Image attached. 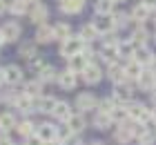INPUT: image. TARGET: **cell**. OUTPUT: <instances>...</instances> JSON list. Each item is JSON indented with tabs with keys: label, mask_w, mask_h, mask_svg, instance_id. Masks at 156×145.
Masks as SVG:
<instances>
[{
	"label": "cell",
	"mask_w": 156,
	"mask_h": 145,
	"mask_svg": "<svg viewBox=\"0 0 156 145\" xmlns=\"http://www.w3.org/2000/svg\"><path fill=\"white\" fill-rule=\"evenodd\" d=\"M94 125H96V129H101V132H107V129L114 127V121H112L109 114H101L98 112L96 118H94Z\"/></svg>",
	"instance_id": "d4e9b609"
},
{
	"label": "cell",
	"mask_w": 156,
	"mask_h": 145,
	"mask_svg": "<svg viewBox=\"0 0 156 145\" xmlns=\"http://www.w3.org/2000/svg\"><path fill=\"white\" fill-rule=\"evenodd\" d=\"M62 145H83V143H80V139H78V134H74V136H69Z\"/></svg>",
	"instance_id": "ee69618b"
},
{
	"label": "cell",
	"mask_w": 156,
	"mask_h": 145,
	"mask_svg": "<svg viewBox=\"0 0 156 145\" xmlns=\"http://www.w3.org/2000/svg\"><path fill=\"white\" fill-rule=\"evenodd\" d=\"M150 69H152V71H154V74H156V56L152 58V63H150Z\"/></svg>",
	"instance_id": "7dc6e473"
},
{
	"label": "cell",
	"mask_w": 156,
	"mask_h": 145,
	"mask_svg": "<svg viewBox=\"0 0 156 145\" xmlns=\"http://www.w3.org/2000/svg\"><path fill=\"white\" fill-rule=\"evenodd\" d=\"M87 65H89V60H87V58H85L83 54L67 58V69H69V71H74V74H83Z\"/></svg>",
	"instance_id": "7c38bea8"
},
{
	"label": "cell",
	"mask_w": 156,
	"mask_h": 145,
	"mask_svg": "<svg viewBox=\"0 0 156 145\" xmlns=\"http://www.w3.org/2000/svg\"><path fill=\"white\" fill-rule=\"evenodd\" d=\"M114 0H98V2L94 5V11L98 13V16H109L112 11H114Z\"/></svg>",
	"instance_id": "4dcf8cb0"
},
{
	"label": "cell",
	"mask_w": 156,
	"mask_h": 145,
	"mask_svg": "<svg viewBox=\"0 0 156 145\" xmlns=\"http://www.w3.org/2000/svg\"><path fill=\"white\" fill-rule=\"evenodd\" d=\"M101 58H103L107 65H114L116 58H118V47H116V45H105V47L101 49Z\"/></svg>",
	"instance_id": "f1b7e54d"
},
{
	"label": "cell",
	"mask_w": 156,
	"mask_h": 145,
	"mask_svg": "<svg viewBox=\"0 0 156 145\" xmlns=\"http://www.w3.org/2000/svg\"><path fill=\"white\" fill-rule=\"evenodd\" d=\"M20 81H23V69H20L18 65H7L5 67V83L18 85Z\"/></svg>",
	"instance_id": "2e32d148"
},
{
	"label": "cell",
	"mask_w": 156,
	"mask_h": 145,
	"mask_svg": "<svg viewBox=\"0 0 156 145\" xmlns=\"http://www.w3.org/2000/svg\"><path fill=\"white\" fill-rule=\"evenodd\" d=\"M107 78L114 85H120V83H127V76H125V67L123 65H118V63H114V65H109L107 67Z\"/></svg>",
	"instance_id": "9c48e42d"
},
{
	"label": "cell",
	"mask_w": 156,
	"mask_h": 145,
	"mask_svg": "<svg viewBox=\"0 0 156 145\" xmlns=\"http://www.w3.org/2000/svg\"><path fill=\"white\" fill-rule=\"evenodd\" d=\"M7 7H9V5H7V2H5V0H0V13H2V11L7 9Z\"/></svg>",
	"instance_id": "c3c4849f"
},
{
	"label": "cell",
	"mask_w": 156,
	"mask_h": 145,
	"mask_svg": "<svg viewBox=\"0 0 156 145\" xmlns=\"http://www.w3.org/2000/svg\"><path fill=\"white\" fill-rule=\"evenodd\" d=\"M152 121H156V105L152 107Z\"/></svg>",
	"instance_id": "f907efd6"
},
{
	"label": "cell",
	"mask_w": 156,
	"mask_h": 145,
	"mask_svg": "<svg viewBox=\"0 0 156 145\" xmlns=\"http://www.w3.org/2000/svg\"><path fill=\"white\" fill-rule=\"evenodd\" d=\"M96 107H98V98L94 94L83 92V94L76 96V110H80V114L83 112H91V110H96Z\"/></svg>",
	"instance_id": "5b68a950"
},
{
	"label": "cell",
	"mask_w": 156,
	"mask_h": 145,
	"mask_svg": "<svg viewBox=\"0 0 156 145\" xmlns=\"http://www.w3.org/2000/svg\"><path fill=\"white\" fill-rule=\"evenodd\" d=\"M147 38H150V34H147V29H145V27H140V25L134 27V31H132V42H134L136 47L147 45Z\"/></svg>",
	"instance_id": "7402d4cb"
},
{
	"label": "cell",
	"mask_w": 156,
	"mask_h": 145,
	"mask_svg": "<svg viewBox=\"0 0 156 145\" xmlns=\"http://www.w3.org/2000/svg\"><path fill=\"white\" fill-rule=\"evenodd\" d=\"M67 125L72 127V132H74V134H78V132H83V129L87 127V121H85V116L78 112V114H72V118L67 121Z\"/></svg>",
	"instance_id": "484cf974"
},
{
	"label": "cell",
	"mask_w": 156,
	"mask_h": 145,
	"mask_svg": "<svg viewBox=\"0 0 156 145\" xmlns=\"http://www.w3.org/2000/svg\"><path fill=\"white\" fill-rule=\"evenodd\" d=\"M56 103H58V100H56L54 96H38V98H34V110L42 112V114H51Z\"/></svg>",
	"instance_id": "ba28073f"
},
{
	"label": "cell",
	"mask_w": 156,
	"mask_h": 145,
	"mask_svg": "<svg viewBox=\"0 0 156 145\" xmlns=\"http://www.w3.org/2000/svg\"><path fill=\"white\" fill-rule=\"evenodd\" d=\"M91 145H105V143H91Z\"/></svg>",
	"instance_id": "11a10c76"
},
{
	"label": "cell",
	"mask_w": 156,
	"mask_h": 145,
	"mask_svg": "<svg viewBox=\"0 0 156 145\" xmlns=\"http://www.w3.org/2000/svg\"><path fill=\"white\" fill-rule=\"evenodd\" d=\"M134 52H136V45L132 42V38H127V40H120L118 42V56H123V58H134Z\"/></svg>",
	"instance_id": "4316f807"
},
{
	"label": "cell",
	"mask_w": 156,
	"mask_h": 145,
	"mask_svg": "<svg viewBox=\"0 0 156 145\" xmlns=\"http://www.w3.org/2000/svg\"><path fill=\"white\" fill-rule=\"evenodd\" d=\"M114 2H123V0H114Z\"/></svg>",
	"instance_id": "9f6ffc18"
},
{
	"label": "cell",
	"mask_w": 156,
	"mask_h": 145,
	"mask_svg": "<svg viewBox=\"0 0 156 145\" xmlns=\"http://www.w3.org/2000/svg\"><path fill=\"white\" fill-rule=\"evenodd\" d=\"M80 2H85V0H80Z\"/></svg>",
	"instance_id": "6f0895ef"
},
{
	"label": "cell",
	"mask_w": 156,
	"mask_h": 145,
	"mask_svg": "<svg viewBox=\"0 0 156 145\" xmlns=\"http://www.w3.org/2000/svg\"><path fill=\"white\" fill-rule=\"evenodd\" d=\"M2 34H5V40L7 42H13L20 38V25L18 23H7L2 27Z\"/></svg>",
	"instance_id": "cb8c5ba5"
},
{
	"label": "cell",
	"mask_w": 156,
	"mask_h": 145,
	"mask_svg": "<svg viewBox=\"0 0 156 145\" xmlns=\"http://www.w3.org/2000/svg\"><path fill=\"white\" fill-rule=\"evenodd\" d=\"M16 129H18L20 136H25V139H29V136L36 134V125H34L31 121H20L18 125H16Z\"/></svg>",
	"instance_id": "d6a6232c"
},
{
	"label": "cell",
	"mask_w": 156,
	"mask_h": 145,
	"mask_svg": "<svg viewBox=\"0 0 156 145\" xmlns=\"http://www.w3.org/2000/svg\"><path fill=\"white\" fill-rule=\"evenodd\" d=\"M16 125H18V123H16V116H13V114H9V112L0 114V129H2V132H7V129H11Z\"/></svg>",
	"instance_id": "e575fe53"
},
{
	"label": "cell",
	"mask_w": 156,
	"mask_h": 145,
	"mask_svg": "<svg viewBox=\"0 0 156 145\" xmlns=\"http://www.w3.org/2000/svg\"><path fill=\"white\" fill-rule=\"evenodd\" d=\"M72 105L69 103H65V100H58L56 103V107H54V112H51V116H56L58 121H62V123H67L69 118H72Z\"/></svg>",
	"instance_id": "4fadbf2b"
},
{
	"label": "cell",
	"mask_w": 156,
	"mask_h": 145,
	"mask_svg": "<svg viewBox=\"0 0 156 145\" xmlns=\"http://www.w3.org/2000/svg\"><path fill=\"white\" fill-rule=\"evenodd\" d=\"M45 145H62L60 141H51V143H45Z\"/></svg>",
	"instance_id": "f5cc1de1"
},
{
	"label": "cell",
	"mask_w": 156,
	"mask_h": 145,
	"mask_svg": "<svg viewBox=\"0 0 156 145\" xmlns=\"http://www.w3.org/2000/svg\"><path fill=\"white\" fill-rule=\"evenodd\" d=\"M78 36H80V38H83V40H85V42L89 45V42H94V40H96V38H98L101 34H98V29L94 27V23H87V25H83V27H80V31H78Z\"/></svg>",
	"instance_id": "ffe728a7"
},
{
	"label": "cell",
	"mask_w": 156,
	"mask_h": 145,
	"mask_svg": "<svg viewBox=\"0 0 156 145\" xmlns=\"http://www.w3.org/2000/svg\"><path fill=\"white\" fill-rule=\"evenodd\" d=\"M36 136L42 143L58 141V127L51 125V123H40V125H36Z\"/></svg>",
	"instance_id": "277c9868"
},
{
	"label": "cell",
	"mask_w": 156,
	"mask_h": 145,
	"mask_svg": "<svg viewBox=\"0 0 156 145\" xmlns=\"http://www.w3.org/2000/svg\"><path fill=\"white\" fill-rule=\"evenodd\" d=\"M58 74H60V71H56L51 65H47V67L38 74V81L40 83H54V81H58Z\"/></svg>",
	"instance_id": "1f68e13d"
},
{
	"label": "cell",
	"mask_w": 156,
	"mask_h": 145,
	"mask_svg": "<svg viewBox=\"0 0 156 145\" xmlns=\"http://www.w3.org/2000/svg\"><path fill=\"white\" fill-rule=\"evenodd\" d=\"M47 7L45 5H34L31 7V11H29V18H31V23H36V25H42V23H45V20H47Z\"/></svg>",
	"instance_id": "d6986e66"
},
{
	"label": "cell",
	"mask_w": 156,
	"mask_h": 145,
	"mask_svg": "<svg viewBox=\"0 0 156 145\" xmlns=\"http://www.w3.org/2000/svg\"><path fill=\"white\" fill-rule=\"evenodd\" d=\"M56 40V34H54V27L49 25H40L38 31H36V42H51Z\"/></svg>",
	"instance_id": "603a6c76"
},
{
	"label": "cell",
	"mask_w": 156,
	"mask_h": 145,
	"mask_svg": "<svg viewBox=\"0 0 156 145\" xmlns=\"http://www.w3.org/2000/svg\"><path fill=\"white\" fill-rule=\"evenodd\" d=\"M85 45H87V42H85L80 36H69L67 40H62V42H60V56H65V58L78 56V54H83Z\"/></svg>",
	"instance_id": "6da1fadb"
},
{
	"label": "cell",
	"mask_w": 156,
	"mask_h": 145,
	"mask_svg": "<svg viewBox=\"0 0 156 145\" xmlns=\"http://www.w3.org/2000/svg\"><path fill=\"white\" fill-rule=\"evenodd\" d=\"M145 7H150V9H156V0H143Z\"/></svg>",
	"instance_id": "bcb514c9"
},
{
	"label": "cell",
	"mask_w": 156,
	"mask_h": 145,
	"mask_svg": "<svg viewBox=\"0 0 156 145\" xmlns=\"http://www.w3.org/2000/svg\"><path fill=\"white\" fill-rule=\"evenodd\" d=\"M76 83H78V74H74V71L65 69V71H60V74H58V85L65 92H72L76 87Z\"/></svg>",
	"instance_id": "30bf717a"
},
{
	"label": "cell",
	"mask_w": 156,
	"mask_h": 145,
	"mask_svg": "<svg viewBox=\"0 0 156 145\" xmlns=\"http://www.w3.org/2000/svg\"><path fill=\"white\" fill-rule=\"evenodd\" d=\"M116 105L118 103L114 98H101V100H98V112H101V114H112V110H114Z\"/></svg>",
	"instance_id": "f35d334b"
},
{
	"label": "cell",
	"mask_w": 156,
	"mask_h": 145,
	"mask_svg": "<svg viewBox=\"0 0 156 145\" xmlns=\"http://www.w3.org/2000/svg\"><path fill=\"white\" fill-rule=\"evenodd\" d=\"M112 121L116 123V125H123V123L129 121V112H127V105H116L114 110H112Z\"/></svg>",
	"instance_id": "44dd1931"
},
{
	"label": "cell",
	"mask_w": 156,
	"mask_h": 145,
	"mask_svg": "<svg viewBox=\"0 0 156 145\" xmlns=\"http://www.w3.org/2000/svg\"><path fill=\"white\" fill-rule=\"evenodd\" d=\"M154 143H156V136L150 132V129H147V132L138 139V145H154Z\"/></svg>",
	"instance_id": "b9f144b4"
},
{
	"label": "cell",
	"mask_w": 156,
	"mask_h": 145,
	"mask_svg": "<svg viewBox=\"0 0 156 145\" xmlns=\"http://www.w3.org/2000/svg\"><path fill=\"white\" fill-rule=\"evenodd\" d=\"M127 112H129V118H134L136 123H143V125L152 123V107H147L143 103H129Z\"/></svg>",
	"instance_id": "7a4b0ae2"
},
{
	"label": "cell",
	"mask_w": 156,
	"mask_h": 145,
	"mask_svg": "<svg viewBox=\"0 0 156 145\" xmlns=\"http://www.w3.org/2000/svg\"><path fill=\"white\" fill-rule=\"evenodd\" d=\"M114 139L118 141V143H129L132 139H134V134H132V127H129V121L127 123H123V125H116V132H114Z\"/></svg>",
	"instance_id": "e0dca14e"
},
{
	"label": "cell",
	"mask_w": 156,
	"mask_h": 145,
	"mask_svg": "<svg viewBox=\"0 0 156 145\" xmlns=\"http://www.w3.org/2000/svg\"><path fill=\"white\" fill-rule=\"evenodd\" d=\"M136 85H138L140 92H150V94H152V89H156V74H154L152 69H145L143 74L138 76Z\"/></svg>",
	"instance_id": "8992f818"
},
{
	"label": "cell",
	"mask_w": 156,
	"mask_h": 145,
	"mask_svg": "<svg viewBox=\"0 0 156 145\" xmlns=\"http://www.w3.org/2000/svg\"><path fill=\"white\" fill-rule=\"evenodd\" d=\"M40 92H42V83L40 81H29V83H25V92L29 98H38L40 96Z\"/></svg>",
	"instance_id": "836d02e7"
},
{
	"label": "cell",
	"mask_w": 156,
	"mask_h": 145,
	"mask_svg": "<svg viewBox=\"0 0 156 145\" xmlns=\"http://www.w3.org/2000/svg\"><path fill=\"white\" fill-rule=\"evenodd\" d=\"M5 42H7V40H5V34H2V29H0V47H2Z\"/></svg>",
	"instance_id": "681fc988"
},
{
	"label": "cell",
	"mask_w": 156,
	"mask_h": 145,
	"mask_svg": "<svg viewBox=\"0 0 156 145\" xmlns=\"http://www.w3.org/2000/svg\"><path fill=\"white\" fill-rule=\"evenodd\" d=\"M0 132H2V129H0Z\"/></svg>",
	"instance_id": "680465c9"
},
{
	"label": "cell",
	"mask_w": 156,
	"mask_h": 145,
	"mask_svg": "<svg viewBox=\"0 0 156 145\" xmlns=\"http://www.w3.org/2000/svg\"><path fill=\"white\" fill-rule=\"evenodd\" d=\"M94 27L98 29V34H105V36H109V34H114V29H116V23H114V18H109V16H101L94 23Z\"/></svg>",
	"instance_id": "5bb4252c"
},
{
	"label": "cell",
	"mask_w": 156,
	"mask_h": 145,
	"mask_svg": "<svg viewBox=\"0 0 156 145\" xmlns=\"http://www.w3.org/2000/svg\"><path fill=\"white\" fill-rule=\"evenodd\" d=\"M27 2H34V5H36V2H38V0H27Z\"/></svg>",
	"instance_id": "db71d44e"
},
{
	"label": "cell",
	"mask_w": 156,
	"mask_h": 145,
	"mask_svg": "<svg viewBox=\"0 0 156 145\" xmlns=\"http://www.w3.org/2000/svg\"><path fill=\"white\" fill-rule=\"evenodd\" d=\"M54 34H56V40H67L69 36H72V27L67 23H60V25L54 27Z\"/></svg>",
	"instance_id": "d590c367"
},
{
	"label": "cell",
	"mask_w": 156,
	"mask_h": 145,
	"mask_svg": "<svg viewBox=\"0 0 156 145\" xmlns=\"http://www.w3.org/2000/svg\"><path fill=\"white\" fill-rule=\"evenodd\" d=\"M150 13H152V9H150V7H145L143 2H140V5H136V7L132 9L129 16H132V20H136V23H143V20L150 18Z\"/></svg>",
	"instance_id": "83f0119b"
},
{
	"label": "cell",
	"mask_w": 156,
	"mask_h": 145,
	"mask_svg": "<svg viewBox=\"0 0 156 145\" xmlns=\"http://www.w3.org/2000/svg\"><path fill=\"white\" fill-rule=\"evenodd\" d=\"M18 54L23 56V58H27V60H31V58L38 56V54H36V45H34V42H25V45H20Z\"/></svg>",
	"instance_id": "74e56055"
},
{
	"label": "cell",
	"mask_w": 156,
	"mask_h": 145,
	"mask_svg": "<svg viewBox=\"0 0 156 145\" xmlns=\"http://www.w3.org/2000/svg\"><path fill=\"white\" fill-rule=\"evenodd\" d=\"M123 67H125V76H127V83H129V81H138V76H140V74L145 71V67H143L140 63H136L134 58H132V60H127V63L123 65Z\"/></svg>",
	"instance_id": "8fae6325"
},
{
	"label": "cell",
	"mask_w": 156,
	"mask_h": 145,
	"mask_svg": "<svg viewBox=\"0 0 156 145\" xmlns=\"http://www.w3.org/2000/svg\"><path fill=\"white\" fill-rule=\"evenodd\" d=\"M101 78H103V69L98 67L96 63H89L87 67H85V71H83V81L87 83V85H96V83H101Z\"/></svg>",
	"instance_id": "52a82bcc"
},
{
	"label": "cell",
	"mask_w": 156,
	"mask_h": 145,
	"mask_svg": "<svg viewBox=\"0 0 156 145\" xmlns=\"http://www.w3.org/2000/svg\"><path fill=\"white\" fill-rule=\"evenodd\" d=\"M0 83H5V69H0Z\"/></svg>",
	"instance_id": "816d5d0a"
},
{
	"label": "cell",
	"mask_w": 156,
	"mask_h": 145,
	"mask_svg": "<svg viewBox=\"0 0 156 145\" xmlns=\"http://www.w3.org/2000/svg\"><path fill=\"white\" fill-rule=\"evenodd\" d=\"M27 145H45V143H42V141L38 139V136L34 134V136H29V139H27Z\"/></svg>",
	"instance_id": "f6af8a7d"
},
{
	"label": "cell",
	"mask_w": 156,
	"mask_h": 145,
	"mask_svg": "<svg viewBox=\"0 0 156 145\" xmlns=\"http://www.w3.org/2000/svg\"><path fill=\"white\" fill-rule=\"evenodd\" d=\"M16 110H20V112H34V98H29L27 94H18L16 98H13V103H11Z\"/></svg>",
	"instance_id": "ac0fdd59"
},
{
	"label": "cell",
	"mask_w": 156,
	"mask_h": 145,
	"mask_svg": "<svg viewBox=\"0 0 156 145\" xmlns=\"http://www.w3.org/2000/svg\"><path fill=\"white\" fill-rule=\"evenodd\" d=\"M83 5L80 0H60V11L62 13H78L83 11Z\"/></svg>",
	"instance_id": "f546056e"
},
{
	"label": "cell",
	"mask_w": 156,
	"mask_h": 145,
	"mask_svg": "<svg viewBox=\"0 0 156 145\" xmlns=\"http://www.w3.org/2000/svg\"><path fill=\"white\" fill-rule=\"evenodd\" d=\"M114 23H116V27H125L127 23H129V16H127V13H116Z\"/></svg>",
	"instance_id": "7bdbcfd3"
},
{
	"label": "cell",
	"mask_w": 156,
	"mask_h": 145,
	"mask_svg": "<svg viewBox=\"0 0 156 145\" xmlns=\"http://www.w3.org/2000/svg\"><path fill=\"white\" fill-rule=\"evenodd\" d=\"M112 98L116 100L118 105H129L134 100V92L129 83H120V85H114V94H112Z\"/></svg>",
	"instance_id": "3957f363"
},
{
	"label": "cell",
	"mask_w": 156,
	"mask_h": 145,
	"mask_svg": "<svg viewBox=\"0 0 156 145\" xmlns=\"http://www.w3.org/2000/svg\"><path fill=\"white\" fill-rule=\"evenodd\" d=\"M154 56H156V54L152 52V49L147 47V45H143V47H136V52H134V60L140 63L143 67H147V65L152 63V58H154Z\"/></svg>",
	"instance_id": "9a60e30c"
},
{
	"label": "cell",
	"mask_w": 156,
	"mask_h": 145,
	"mask_svg": "<svg viewBox=\"0 0 156 145\" xmlns=\"http://www.w3.org/2000/svg\"><path fill=\"white\" fill-rule=\"evenodd\" d=\"M9 11L13 16H23L27 13V0H11L9 2Z\"/></svg>",
	"instance_id": "8d00e7d4"
},
{
	"label": "cell",
	"mask_w": 156,
	"mask_h": 145,
	"mask_svg": "<svg viewBox=\"0 0 156 145\" xmlns=\"http://www.w3.org/2000/svg\"><path fill=\"white\" fill-rule=\"evenodd\" d=\"M45 67H47V65H45V60H42V58H38V56L29 60V69L34 71V74H40V71L45 69Z\"/></svg>",
	"instance_id": "ab89813d"
},
{
	"label": "cell",
	"mask_w": 156,
	"mask_h": 145,
	"mask_svg": "<svg viewBox=\"0 0 156 145\" xmlns=\"http://www.w3.org/2000/svg\"><path fill=\"white\" fill-rule=\"evenodd\" d=\"M69 136H74L72 127H69L67 123H65V125H60V127H58V141H60V143H65V141L69 139Z\"/></svg>",
	"instance_id": "60d3db41"
}]
</instances>
